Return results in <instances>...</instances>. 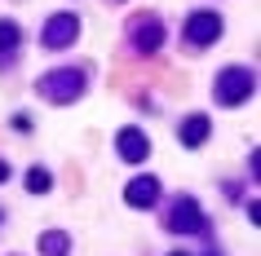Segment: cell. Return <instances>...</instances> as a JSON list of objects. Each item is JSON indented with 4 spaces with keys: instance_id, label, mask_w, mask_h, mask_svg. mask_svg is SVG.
<instances>
[{
    "instance_id": "1",
    "label": "cell",
    "mask_w": 261,
    "mask_h": 256,
    "mask_svg": "<svg viewBox=\"0 0 261 256\" xmlns=\"http://www.w3.org/2000/svg\"><path fill=\"white\" fill-rule=\"evenodd\" d=\"M84 71L80 67H67V71H54V75H44L36 89H40V97H49L54 106H67V102H75V97L84 93Z\"/></svg>"
},
{
    "instance_id": "2",
    "label": "cell",
    "mask_w": 261,
    "mask_h": 256,
    "mask_svg": "<svg viewBox=\"0 0 261 256\" xmlns=\"http://www.w3.org/2000/svg\"><path fill=\"white\" fill-rule=\"evenodd\" d=\"M248 93H252V75L239 67H226L217 80V102L221 106H239V102H248Z\"/></svg>"
},
{
    "instance_id": "3",
    "label": "cell",
    "mask_w": 261,
    "mask_h": 256,
    "mask_svg": "<svg viewBox=\"0 0 261 256\" xmlns=\"http://www.w3.org/2000/svg\"><path fill=\"white\" fill-rule=\"evenodd\" d=\"M75 36H80V18L75 14H58L44 22V44L49 49H67V44H75Z\"/></svg>"
},
{
    "instance_id": "4",
    "label": "cell",
    "mask_w": 261,
    "mask_h": 256,
    "mask_svg": "<svg viewBox=\"0 0 261 256\" xmlns=\"http://www.w3.org/2000/svg\"><path fill=\"white\" fill-rule=\"evenodd\" d=\"M217 36H221V18L217 14H191V18H186V40H191V44L208 49Z\"/></svg>"
},
{
    "instance_id": "5",
    "label": "cell",
    "mask_w": 261,
    "mask_h": 256,
    "mask_svg": "<svg viewBox=\"0 0 261 256\" xmlns=\"http://www.w3.org/2000/svg\"><path fill=\"white\" fill-rule=\"evenodd\" d=\"M155 199H160V177H133L124 186V203H133V208H151Z\"/></svg>"
},
{
    "instance_id": "6",
    "label": "cell",
    "mask_w": 261,
    "mask_h": 256,
    "mask_svg": "<svg viewBox=\"0 0 261 256\" xmlns=\"http://www.w3.org/2000/svg\"><path fill=\"white\" fill-rule=\"evenodd\" d=\"M204 225V216H199V208H195L191 199H181L173 212H168V230L173 234H195V230Z\"/></svg>"
},
{
    "instance_id": "7",
    "label": "cell",
    "mask_w": 261,
    "mask_h": 256,
    "mask_svg": "<svg viewBox=\"0 0 261 256\" xmlns=\"http://www.w3.org/2000/svg\"><path fill=\"white\" fill-rule=\"evenodd\" d=\"M133 44H138L142 53H155V49L164 44V22H155V18H142L138 31H133Z\"/></svg>"
},
{
    "instance_id": "8",
    "label": "cell",
    "mask_w": 261,
    "mask_h": 256,
    "mask_svg": "<svg viewBox=\"0 0 261 256\" xmlns=\"http://www.w3.org/2000/svg\"><path fill=\"white\" fill-rule=\"evenodd\" d=\"M120 155H124L128 163H142L146 155H151V146H146V133H142V128H124V133H120Z\"/></svg>"
},
{
    "instance_id": "9",
    "label": "cell",
    "mask_w": 261,
    "mask_h": 256,
    "mask_svg": "<svg viewBox=\"0 0 261 256\" xmlns=\"http://www.w3.org/2000/svg\"><path fill=\"white\" fill-rule=\"evenodd\" d=\"M208 137V115H191V120H181V141L186 146H199Z\"/></svg>"
},
{
    "instance_id": "10",
    "label": "cell",
    "mask_w": 261,
    "mask_h": 256,
    "mask_svg": "<svg viewBox=\"0 0 261 256\" xmlns=\"http://www.w3.org/2000/svg\"><path fill=\"white\" fill-rule=\"evenodd\" d=\"M40 252L44 256H67L71 252V239L62 234V230H49V234H40Z\"/></svg>"
},
{
    "instance_id": "11",
    "label": "cell",
    "mask_w": 261,
    "mask_h": 256,
    "mask_svg": "<svg viewBox=\"0 0 261 256\" xmlns=\"http://www.w3.org/2000/svg\"><path fill=\"white\" fill-rule=\"evenodd\" d=\"M49 186H54V177L44 173V168H31V173H27V190H31V194H44Z\"/></svg>"
},
{
    "instance_id": "12",
    "label": "cell",
    "mask_w": 261,
    "mask_h": 256,
    "mask_svg": "<svg viewBox=\"0 0 261 256\" xmlns=\"http://www.w3.org/2000/svg\"><path fill=\"white\" fill-rule=\"evenodd\" d=\"M14 44H18V27H14V22H0V53L14 49Z\"/></svg>"
},
{
    "instance_id": "13",
    "label": "cell",
    "mask_w": 261,
    "mask_h": 256,
    "mask_svg": "<svg viewBox=\"0 0 261 256\" xmlns=\"http://www.w3.org/2000/svg\"><path fill=\"white\" fill-rule=\"evenodd\" d=\"M0 181H9V168H5V163H0Z\"/></svg>"
},
{
    "instance_id": "14",
    "label": "cell",
    "mask_w": 261,
    "mask_h": 256,
    "mask_svg": "<svg viewBox=\"0 0 261 256\" xmlns=\"http://www.w3.org/2000/svg\"><path fill=\"white\" fill-rule=\"evenodd\" d=\"M173 256H181V252H173Z\"/></svg>"
}]
</instances>
